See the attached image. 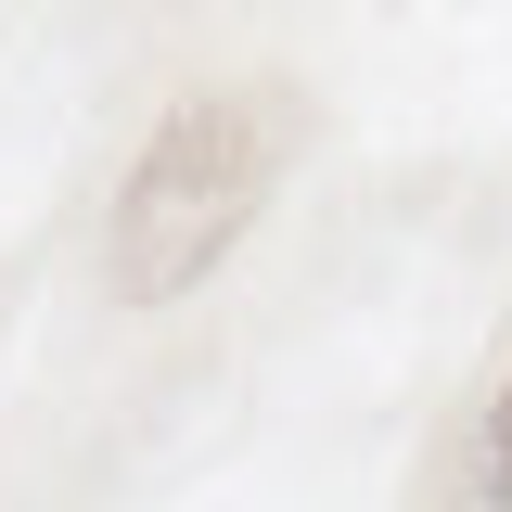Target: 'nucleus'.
<instances>
[{
  "mask_svg": "<svg viewBox=\"0 0 512 512\" xmlns=\"http://www.w3.org/2000/svg\"><path fill=\"white\" fill-rule=\"evenodd\" d=\"M256 192H269V116L244 90H192L180 116L141 141V167L116 192V295L128 308L192 295L231 256V231L256 218Z\"/></svg>",
  "mask_w": 512,
  "mask_h": 512,
  "instance_id": "f257e3e1",
  "label": "nucleus"
},
{
  "mask_svg": "<svg viewBox=\"0 0 512 512\" xmlns=\"http://www.w3.org/2000/svg\"><path fill=\"white\" fill-rule=\"evenodd\" d=\"M487 487L512 500V384H500V410H487Z\"/></svg>",
  "mask_w": 512,
  "mask_h": 512,
  "instance_id": "f03ea898",
  "label": "nucleus"
}]
</instances>
